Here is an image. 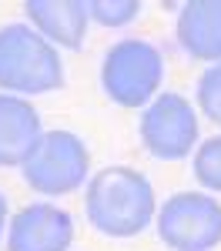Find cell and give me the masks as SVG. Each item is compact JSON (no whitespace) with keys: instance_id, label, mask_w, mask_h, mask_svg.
<instances>
[{"instance_id":"6da1fadb","label":"cell","mask_w":221,"mask_h":251,"mask_svg":"<svg viewBox=\"0 0 221 251\" xmlns=\"http://www.w3.org/2000/svg\"><path fill=\"white\" fill-rule=\"evenodd\" d=\"M84 211L94 231L104 238H134L154 218V188L134 168H104L91 177L84 194Z\"/></svg>"},{"instance_id":"7a4b0ae2","label":"cell","mask_w":221,"mask_h":251,"mask_svg":"<svg viewBox=\"0 0 221 251\" xmlns=\"http://www.w3.org/2000/svg\"><path fill=\"white\" fill-rule=\"evenodd\" d=\"M64 84V60L30 24L0 27V91L17 97L50 94Z\"/></svg>"},{"instance_id":"3957f363","label":"cell","mask_w":221,"mask_h":251,"mask_svg":"<svg viewBox=\"0 0 221 251\" xmlns=\"http://www.w3.org/2000/svg\"><path fill=\"white\" fill-rule=\"evenodd\" d=\"M164 84V57L154 44L141 37L118 40L100 64V87L121 107H141L158 97Z\"/></svg>"},{"instance_id":"277c9868","label":"cell","mask_w":221,"mask_h":251,"mask_svg":"<svg viewBox=\"0 0 221 251\" xmlns=\"http://www.w3.org/2000/svg\"><path fill=\"white\" fill-rule=\"evenodd\" d=\"M20 171L30 191L44 198H60L84 184V177L91 171V154H87V144L74 131H47Z\"/></svg>"},{"instance_id":"5b68a950","label":"cell","mask_w":221,"mask_h":251,"mask_svg":"<svg viewBox=\"0 0 221 251\" xmlns=\"http://www.w3.org/2000/svg\"><path fill=\"white\" fill-rule=\"evenodd\" d=\"M158 238L171 251H211L221 245V204L201 191L171 194L158 211Z\"/></svg>"},{"instance_id":"8992f818","label":"cell","mask_w":221,"mask_h":251,"mask_svg":"<svg viewBox=\"0 0 221 251\" xmlns=\"http://www.w3.org/2000/svg\"><path fill=\"white\" fill-rule=\"evenodd\" d=\"M141 141L158 161H181L198 144V114L188 97L161 91L141 114Z\"/></svg>"},{"instance_id":"52a82bcc","label":"cell","mask_w":221,"mask_h":251,"mask_svg":"<svg viewBox=\"0 0 221 251\" xmlns=\"http://www.w3.org/2000/svg\"><path fill=\"white\" fill-rule=\"evenodd\" d=\"M74 241V218L50 204L34 201L7 225V251H67Z\"/></svg>"},{"instance_id":"ba28073f","label":"cell","mask_w":221,"mask_h":251,"mask_svg":"<svg viewBox=\"0 0 221 251\" xmlns=\"http://www.w3.org/2000/svg\"><path fill=\"white\" fill-rule=\"evenodd\" d=\"M40 137V114L30 107V100L0 91V168H24V161L37 151Z\"/></svg>"},{"instance_id":"9c48e42d","label":"cell","mask_w":221,"mask_h":251,"mask_svg":"<svg viewBox=\"0 0 221 251\" xmlns=\"http://www.w3.org/2000/svg\"><path fill=\"white\" fill-rule=\"evenodd\" d=\"M24 14L30 27L54 47L77 50L87 34V3L84 0H27Z\"/></svg>"},{"instance_id":"30bf717a","label":"cell","mask_w":221,"mask_h":251,"mask_svg":"<svg viewBox=\"0 0 221 251\" xmlns=\"http://www.w3.org/2000/svg\"><path fill=\"white\" fill-rule=\"evenodd\" d=\"M178 44L195 60H221V0H191L178 14Z\"/></svg>"},{"instance_id":"8fae6325","label":"cell","mask_w":221,"mask_h":251,"mask_svg":"<svg viewBox=\"0 0 221 251\" xmlns=\"http://www.w3.org/2000/svg\"><path fill=\"white\" fill-rule=\"evenodd\" d=\"M195 177L201 188L221 194V134L201 141L195 151Z\"/></svg>"},{"instance_id":"7c38bea8","label":"cell","mask_w":221,"mask_h":251,"mask_svg":"<svg viewBox=\"0 0 221 251\" xmlns=\"http://www.w3.org/2000/svg\"><path fill=\"white\" fill-rule=\"evenodd\" d=\"M138 0H87V17L104 24V27H124V24L138 20Z\"/></svg>"},{"instance_id":"4fadbf2b","label":"cell","mask_w":221,"mask_h":251,"mask_svg":"<svg viewBox=\"0 0 221 251\" xmlns=\"http://www.w3.org/2000/svg\"><path fill=\"white\" fill-rule=\"evenodd\" d=\"M198 107L211 124L221 127V60L211 64L198 80Z\"/></svg>"},{"instance_id":"5bb4252c","label":"cell","mask_w":221,"mask_h":251,"mask_svg":"<svg viewBox=\"0 0 221 251\" xmlns=\"http://www.w3.org/2000/svg\"><path fill=\"white\" fill-rule=\"evenodd\" d=\"M10 225V218H7V198H3V191H0V238H3V228Z\"/></svg>"}]
</instances>
